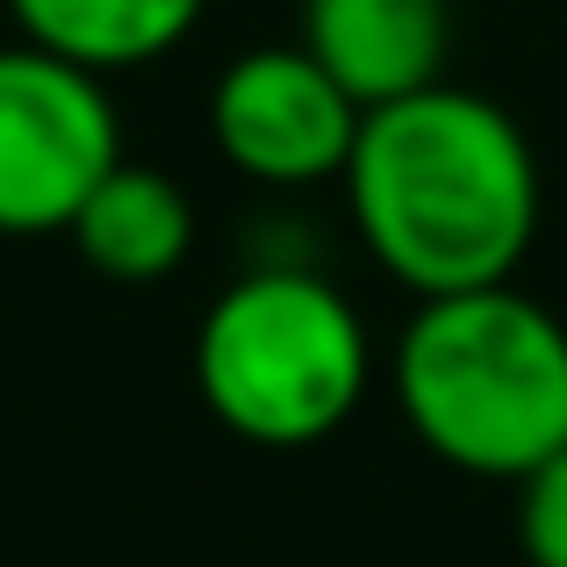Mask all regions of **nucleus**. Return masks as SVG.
Listing matches in <instances>:
<instances>
[{
    "label": "nucleus",
    "instance_id": "obj_9",
    "mask_svg": "<svg viewBox=\"0 0 567 567\" xmlns=\"http://www.w3.org/2000/svg\"><path fill=\"white\" fill-rule=\"evenodd\" d=\"M517 546L532 567H567V445L517 482Z\"/></svg>",
    "mask_w": 567,
    "mask_h": 567
},
{
    "label": "nucleus",
    "instance_id": "obj_1",
    "mask_svg": "<svg viewBox=\"0 0 567 567\" xmlns=\"http://www.w3.org/2000/svg\"><path fill=\"white\" fill-rule=\"evenodd\" d=\"M346 202L388 280L431 295L503 288L539 237V158L503 101L424 86L367 109Z\"/></svg>",
    "mask_w": 567,
    "mask_h": 567
},
{
    "label": "nucleus",
    "instance_id": "obj_7",
    "mask_svg": "<svg viewBox=\"0 0 567 567\" xmlns=\"http://www.w3.org/2000/svg\"><path fill=\"white\" fill-rule=\"evenodd\" d=\"M65 237L80 245V259L94 266L101 280L144 288V280H166L194 251V202L181 194L173 173L123 158L109 181L86 194V208L72 216Z\"/></svg>",
    "mask_w": 567,
    "mask_h": 567
},
{
    "label": "nucleus",
    "instance_id": "obj_4",
    "mask_svg": "<svg viewBox=\"0 0 567 567\" xmlns=\"http://www.w3.org/2000/svg\"><path fill=\"white\" fill-rule=\"evenodd\" d=\"M115 166L123 123L109 80L37 43H0V237L72 230Z\"/></svg>",
    "mask_w": 567,
    "mask_h": 567
},
{
    "label": "nucleus",
    "instance_id": "obj_2",
    "mask_svg": "<svg viewBox=\"0 0 567 567\" xmlns=\"http://www.w3.org/2000/svg\"><path fill=\"white\" fill-rule=\"evenodd\" d=\"M388 374L424 453L460 474L525 482L567 445V323L511 280L416 302Z\"/></svg>",
    "mask_w": 567,
    "mask_h": 567
},
{
    "label": "nucleus",
    "instance_id": "obj_6",
    "mask_svg": "<svg viewBox=\"0 0 567 567\" xmlns=\"http://www.w3.org/2000/svg\"><path fill=\"white\" fill-rule=\"evenodd\" d=\"M302 51L360 109H388L445 80L453 8L445 0H302Z\"/></svg>",
    "mask_w": 567,
    "mask_h": 567
},
{
    "label": "nucleus",
    "instance_id": "obj_8",
    "mask_svg": "<svg viewBox=\"0 0 567 567\" xmlns=\"http://www.w3.org/2000/svg\"><path fill=\"white\" fill-rule=\"evenodd\" d=\"M8 8L22 43L115 80V72H137L152 58L181 51L208 0H8Z\"/></svg>",
    "mask_w": 567,
    "mask_h": 567
},
{
    "label": "nucleus",
    "instance_id": "obj_3",
    "mask_svg": "<svg viewBox=\"0 0 567 567\" xmlns=\"http://www.w3.org/2000/svg\"><path fill=\"white\" fill-rule=\"evenodd\" d=\"M374 338L360 309L309 266H259L208 302L194 331V388L245 445H317L367 402Z\"/></svg>",
    "mask_w": 567,
    "mask_h": 567
},
{
    "label": "nucleus",
    "instance_id": "obj_5",
    "mask_svg": "<svg viewBox=\"0 0 567 567\" xmlns=\"http://www.w3.org/2000/svg\"><path fill=\"white\" fill-rule=\"evenodd\" d=\"M367 109L302 51V43H259L208 86V137L245 181L266 187H317L346 181Z\"/></svg>",
    "mask_w": 567,
    "mask_h": 567
}]
</instances>
